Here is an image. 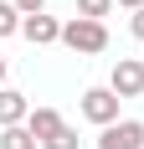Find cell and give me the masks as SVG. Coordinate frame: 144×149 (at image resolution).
I'll return each mask as SVG.
<instances>
[{"label": "cell", "instance_id": "1", "mask_svg": "<svg viewBox=\"0 0 144 149\" xmlns=\"http://www.w3.org/2000/svg\"><path fill=\"white\" fill-rule=\"evenodd\" d=\"M62 46H72V52L93 57V52H103V46H108V26H103V21H93V15H72L67 26H62Z\"/></svg>", "mask_w": 144, "mask_h": 149}, {"label": "cell", "instance_id": "6", "mask_svg": "<svg viewBox=\"0 0 144 149\" xmlns=\"http://www.w3.org/2000/svg\"><path fill=\"white\" fill-rule=\"evenodd\" d=\"M31 118V103H26V93H15V88H0V129H15V123H26Z\"/></svg>", "mask_w": 144, "mask_h": 149}, {"label": "cell", "instance_id": "9", "mask_svg": "<svg viewBox=\"0 0 144 149\" xmlns=\"http://www.w3.org/2000/svg\"><path fill=\"white\" fill-rule=\"evenodd\" d=\"M21 21H26V15L15 10L10 0H0V41H5V36H15V31H21Z\"/></svg>", "mask_w": 144, "mask_h": 149}, {"label": "cell", "instance_id": "5", "mask_svg": "<svg viewBox=\"0 0 144 149\" xmlns=\"http://www.w3.org/2000/svg\"><path fill=\"white\" fill-rule=\"evenodd\" d=\"M21 36H26L31 46H52V41H62V26H57V15H26L21 21Z\"/></svg>", "mask_w": 144, "mask_h": 149}, {"label": "cell", "instance_id": "11", "mask_svg": "<svg viewBox=\"0 0 144 149\" xmlns=\"http://www.w3.org/2000/svg\"><path fill=\"white\" fill-rule=\"evenodd\" d=\"M41 149H77V134H72V129H62V134H57V139H46Z\"/></svg>", "mask_w": 144, "mask_h": 149}, {"label": "cell", "instance_id": "10", "mask_svg": "<svg viewBox=\"0 0 144 149\" xmlns=\"http://www.w3.org/2000/svg\"><path fill=\"white\" fill-rule=\"evenodd\" d=\"M108 10H113V0H77V15H93V21H103Z\"/></svg>", "mask_w": 144, "mask_h": 149}, {"label": "cell", "instance_id": "4", "mask_svg": "<svg viewBox=\"0 0 144 149\" xmlns=\"http://www.w3.org/2000/svg\"><path fill=\"white\" fill-rule=\"evenodd\" d=\"M98 149H144V123H134V118L108 123L98 134Z\"/></svg>", "mask_w": 144, "mask_h": 149}, {"label": "cell", "instance_id": "14", "mask_svg": "<svg viewBox=\"0 0 144 149\" xmlns=\"http://www.w3.org/2000/svg\"><path fill=\"white\" fill-rule=\"evenodd\" d=\"M118 5H129V10H144V0H118Z\"/></svg>", "mask_w": 144, "mask_h": 149}, {"label": "cell", "instance_id": "8", "mask_svg": "<svg viewBox=\"0 0 144 149\" xmlns=\"http://www.w3.org/2000/svg\"><path fill=\"white\" fill-rule=\"evenodd\" d=\"M0 149H36V134H31L26 123H15V129H0Z\"/></svg>", "mask_w": 144, "mask_h": 149}, {"label": "cell", "instance_id": "15", "mask_svg": "<svg viewBox=\"0 0 144 149\" xmlns=\"http://www.w3.org/2000/svg\"><path fill=\"white\" fill-rule=\"evenodd\" d=\"M0 88H5V57H0Z\"/></svg>", "mask_w": 144, "mask_h": 149}, {"label": "cell", "instance_id": "7", "mask_svg": "<svg viewBox=\"0 0 144 149\" xmlns=\"http://www.w3.org/2000/svg\"><path fill=\"white\" fill-rule=\"evenodd\" d=\"M26 129L36 134V144H46V139H57L62 129H67V123H62V113H57V108H31Z\"/></svg>", "mask_w": 144, "mask_h": 149}, {"label": "cell", "instance_id": "12", "mask_svg": "<svg viewBox=\"0 0 144 149\" xmlns=\"http://www.w3.org/2000/svg\"><path fill=\"white\" fill-rule=\"evenodd\" d=\"M10 5H15L21 15H41V10H46V0H10Z\"/></svg>", "mask_w": 144, "mask_h": 149}, {"label": "cell", "instance_id": "3", "mask_svg": "<svg viewBox=\"0 0 144 149\" xmlns=\"http://www.w3.org/2000/svg\"><path fill=\"white\" fill-rule=\"evenodd\" d=\"M108 88H113L118 98H139V93H144V62H139V57H118Z\"/></svg>", "mask_w": 144, "mask_h": 149}, {"label": "cell", "instance_id": "2", "mask_svg": "<svg viewBox=\"0 0 144 149\" xmlns=\"http://www.w3.org/2000/svg\"><path fill=\"white\" fill-rule=\"evenodd\" d=\"M118 103H124V98H118L113 88H87L82 93V118L98 123V129H108V123H118Z\"/></svg>", "mask_w": 144, "mask_h": 149}, {"label": "cell", "instance_id": "13", "mask_svg": "<svg viewBox=\"0 0 144 149\" xmlns=\"http://www.w3.org/2000/svg\"><path fill=\"white\" fill-rule=\"evenodd\" d=\"M129 31H134V36L144 41V10H134V21H129Z\"/></svg>", "mask_w": 144, "mask_h": 149}]
</instances>
